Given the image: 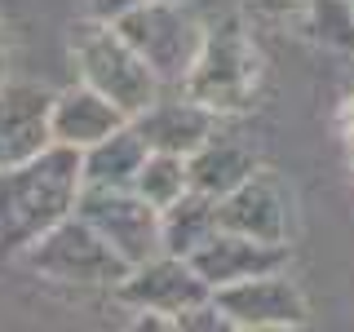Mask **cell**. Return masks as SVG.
<instances>
[{
    "label": "cell",
    "mask_w": 354,
    "mask_h": 332,
    "mask_svg": "<svg viewBox=\"0 0 354 332\" xmlns=\"http://www.w3.org/2000/svg\"><path fill=\"white\" fill-rule=\"evenodd\" d=\"M84 164L80 151L58 147L40 151L36 160L14 164L0 173V252H18L53 230L62 217L80 208Z\"/></svg>",
    "instance_id": "cell-1"
},
{
    "label": "cell",
    "mask_w": 354,
    "mask_h": 332,
    "mask_svg": "<svg viewBox=\"0 0 354 332\" xmlns=\"http://www.w3.org/2000/svg\"><path fill=\"white\" fill-rule=\"evenodd\" d=\"M71 62H75V75L84 84H93L102 98H111L129 120L142 116L164 93L160 75L147 66V58L106 18H84L71 27Z\"/></svg>",
    "instance_id": "cell-2"
},
{
    "label": "cell",
    "mask_w": 354,
    "mask_h": 332,
    "mask_svg": "<svg viewBox=\"0 0 354 332\" xmlns=\"http://www.w3.org/2000/svg\"><path fill=\"white\" fill-rule=\"evenodd\" d=\"M261 49L252 44V36L239 22H221V27L204 31L199 58L186 75V93L195 102H204L217 116H239V111L257 107L261 93Z\"/></svg>",
    "instance_id": "cell-3"
},
{
    "label": "cell",
    "mask_w": 354,
    "mask_h": 332,
    "mask_svg": "<svg viewBox=\"0 0 354 332\" xmlns=\"http://www.w3.org/2000/svg\"><path fill=\"white\" fill-rule=\"evenodd\" d=\"M22 261H27L40 279L66 284V288H111V293H115L120 279L129 275V261L120 257L80 213L62 217L58 226L44 230L36 243H27V248H22Z\"/></svg>",
    "instance_id": "cell-4"
},
{
    "label": "cell",
    "mask_w": 354,
    "mask_h": 332,
    "mask_svg": "<svg viewBox=\"0 0 354 332\" xmlns=\"http://www.w3.org/2000/svg\"><path fill=\"white\" fill-rule=\"evenodd\" d=\"M111 22L147 58V66L160 75L164 89L186 84V75H191V66L199 58V44H204V31H208L199 27V18L182 0H147V5H133Z\"/></svg>",
    "instance_id": "cell-5"
},
{
    "label": "cell",
    "mask_w": 354,
    "mask_h": 332,
    "mask_svg": "<svg viewBox=\"0 0 354 332\" xmlns=\"http://www.w3.org/2000/svg\"><path fill=\"white\" fill-rule=\"evenodd\" d=\"M88 226L102 235L129 266H142L164 252V217L133 186H84L80 208Z\"/></svg>",
    "instance_id": "cell-6"
},
{
    "label": "cell",
    "mask_w": 354,
    "mask_h": 332,
    "mask_svg": "<svg viewBox=\"0 0 354 332\" xmlns=\"http://www.w3.org/2000/svg\"><path fill=\"white\" fill-rule=\"evenodd\" d=\"M208 297H213V288L204 284V275L191 266V257H177V252H160L142 266H129V275L115 288L120 306L155 310V315H169L173 324L182 310L208 302Z\"/></svg>",
    "instance_id": "cell-7"
},
{
    "label": "cell",
    "mask_w": 354,
    "mask_h": 332,
    "mask_svg": "<svg viewBox=\"0 0 354 332\" xmlns=\"http://www.w3.org/2000/svg\"><path fill=\"white\" fill-rule=\"evenodd\" d=\"M217 306L226 310L235 332H270V328H306L310 306L306 293L288 279V270H270V275H252L243 284L217 288Z\"/></svg>",
    "instance_id": "cell-8"
},
{
    "label": "cell",
    "mask_w": 354,
    "mask_h": 332,
    "mask_svg": "<svg viewBox=\"0 0 354 332\" xmlns=\"http://www.w3.org/2000/svg\"><path fill=\"white\" fill-rule=\"evenodd\" d=\"M53 98L36 80L0 84V173L53 147Z\"/></svg>",
    "instance_id": "cell-9"
},
{
    "label": "cell",
    "mask_w": 354,
    "mask_h": 332,
    "mask_svg": "<svg viewBox=\"0 0 354 332\" xmlns=\"http://www.w3.org/2000/svg\"><path fill=\"white\" fill-rule=\"evenodd\" d=\"M217 213H221V230H239V235L266 243L292 239V191L270 169H257L226 199H217Z\"/></svg>",
    "instance_id": "cell-10"
},
{
    "label": "cell",
    "mask_w": 354,
    "mask_h": 332,
    "mask_svg": "<svg viewBox=\"0 0 354 332\" xmlns=\"http://www.w3.org/2000/svg\"><path fill=\"white\" fill-rule=\"evenodd\" d=\"M288 243H266L252 235H239V230H217L213 239L191 257V266L204 275V284L213 288H230L243 284L252 275H270V270H288Z\"/></svg>",
    "instance_id": "cell-11"
},
{
    "label": "cell",
    "mask_w": 354,
    "mask_h": 332,
    "mask_svg": "<svg viewBox=\"0 0 354 332\" xmlns=\"http://www.w3.org/2000/svg\"><path fill=\"white\" fill-rule=\"evenodd\" d=\"M217 111H208L204 102H195L191 93L182 89V98H155V102L133 116L138 133L147 138L151 151H169V155H195L208 138L217 133Z\"/></svg>",
    "instance_id": "cell-12"
},
{
    "label": "cell",
    "mask_w": 354,
    "mask_h": 332,
    "mask_svg": "<svg viewBox=\"0 0 354 332\" xmlns=\"http://www.w3.org/2000/svg\"><path fill=\"white\" fill-rule=\"evenodd\" d=\"M124 124H129L124 111L84 80H75L71 89H62V93L53 98V142H58V147L88 151L93 142L111 138V133L124 129Z\"/></svg>",
    "instance_id": "cell-13"
},
{
    "label": "cell",
    "mask_w": 354,
    "mask_h": 332,
    "mask_svg": "<svg viewBox=\"0 0 354 332\" xmlns=\"http://www.w3.org/2000/svg\"><path fill=\"white\" fill-rule=\"evenodd\" d=\"M186 169H191V191L226 199L235 186L248 182L261 164H257V155H252L248 147H239V142L217 138V133H213V138H208L195 155H186Z\"/></svg>",
    "instance_id": "cell-14"
},
{
    "label": "cell",
    "mask_w": 354,
    "mask_h": 332,
    "mask_svg": "<svg viewBox=\"0 0 354 332\" xmlns=\"http://www.w3.org/2000/svg\"><path fill=\"white\" fill-rule=\"evenodd\" d=\"M147 138L138 133V124L115 129L111 138L93 142L88 151H80V164H84V186H133V177H138V169L147 164Z\"/></svg>",
    "instance_id": "cell-15"
},
{
    "label": "cell",
    "mask_w": 354,
    "mask_h": 332,
    "mask_svg": "<svg viewBox=\"0 0 354 332\" xmlns=\"http://www.w3.org/2000/svg\"><path fill=\"white\" fill-rule=\"evenodd\" d=\"M160 217H164V252H177V257H195L221 230L217 199L204 191H186L169 208H160Z\"/></svg>",
    "instance_id": "cell-16"
},
{
    "label": "cell",
    "mask_w": 354,
    "mask_h": 332,
    "mask_svg": "<svg viewBox=\"0 0 354 332\" xmlns=\"http://www.w3.org/2000/svg\"><path fill=\"white\" fill-rule=\"evenodd\" d=\"M133 191H138L147 204L169 208L173 199H182L191 191V169H186V155H169V151H151L147 164L133 177Z\"/></svg>",
    "instance_id": "cell-17"
},
{
    "label": "cell",
    "mask_w": 354,
    "mask_h": 332,
    "mask_svg": "<svg viewBox=\"0 0 354 332\" xmlns=\"http://www.w3.org/2000/svg\"><path fill=\"white\" fill-rule=\"evenodd\" d=\"M301 31L332 53H354V0H310Z\"/></svg>",
    "instance_id": "cell-18"
},
{
    "label": "cell",
    "mask_w": 354,
    "mask_h": 332,
    "mask_svg": "<svg viewBox=\"0 0 354 332\" xmlns=\"http://www.w3.org/2000/svg\"><path fill=\"white\" fill-rule=\"evenodd\" d=\"M177 328L182 332H230V319H226V310L217 306V297H208V302L182 310V315H177Z\"/></svg>",
    "instance_id": "cell-19"
},
{
    "label": "cell",
    "mask_w": 354,
    "mask_h": 332,
    "mask_svg": "<svg viewBox=\"0 0 354 332\" xmlns=\"http://www.w3.org/2000/svg\"><path fill=\"white\" fill-rule=\"evenodd\" d=\"M248 5H252V14H261L270 22H301L310 0H248Z\"/></svg>",
    "instance_id": "cell-20"
},
{
    "label": "cell",
    "mask_w": 354,
    "mask_h": 332,
    "mask_svg": "<svg viewBox=\"0 0 354 332\" xmlns=\"http://www.w3.org/2000/svg\"><path fill=\"white\" fill-rule=\"evenodd\" d=\"M133 5H147V0H88V9H93V18H120L124 9H133Z\"/></svg>",
    "instance_id": "cell-21"
},
{
    "label": "cell",
    "mask_w": 354,
    "mask_h": 332,
    "mask_svg": "<svg viewBox=\"0 0 354 332\" xmlns=\"http://www.w3.org/2000/svg\"><path fill=\"white\" fill-rule=\"evenodd\" d=\"M337 124H341V133H346V138L354 142V93L346 98V102H341V111H337Z\"/></svg>",
    "instance_id": "cell-22"
},
{
    "label": "cell",
    "mask_w": 354,
    "mask_h": 332,
    "mask_svg": "<svg viewBox=\"0 0 354 332\" xmlns=\"http://www.w3.org/2000/svg\"><path fill=\"white\" fill-rule=\"evenodd\" d=\"M9 80V49H5V27H0V84Z\"/></svg>",
    "instance_id": "cell-23"
}]
</instances>
